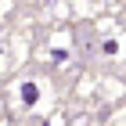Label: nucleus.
Masks as SVG:
<instances>
[{"label":"nucleus","mask_w":126,"mask_h":126,"mask_svg":"<svg viewBox=\"0 0 126 126\" xmlns=\"http://www.w3.org/2000/svg\"><path fill=\"white\" fill-rule=\"evenodd\" d=\"M15 97H18V108L22 112H36L43 105V97H47V83L40 76H29V79H18V87H15Z\"/></svg>","instance_id":"f257e3e1"},{"label":"nucleus","mask_w":126,"mask_h":126,"mask_svg":"<svg viewBox=\"0 0 126 126\" xmlns=\"http://www.w3.org/2000/svg\"><path fill=\"white\" fill-rule=\"evenodd\" d=\"M47 58L54 61V65H68V58H72V32H68V29H54V32H50Z\"/></svg>","instance_id":"f03ea898"},{"label":"nucleus","mask_w":126,"mask_h":126,"mask_svg":"<svg viewBox=\"0 0 126 126\" xmlns=\"http://www.w3.org/2000/svg\"><path fill=\"white\" fill-rule=\"evenodd\" d=\"M101 54H105V58L119 54V36H105V40H101Z\"/></svg>","instance_id":"7ed1b4c3"},{"label":"nucleus","mask_w":126,"mask_h":126,"mask_svg":"<svg viewBox=\"0 0 126 126\" xmlns=\"http://www.w3.org/2000/svg\"><path fill=\"white\" fill-rule=\"evenodd\" d=\"M4 61H7V32L0 29V68H4Z\"/></svg>","instance_id":"20e7f679"},{"label":"nucleus","mask_w":126,"mask_h":126,"mask_svg":"<svg viewBox=\"0 0 126 126\" xmlns=\"http://www.w3.org/2000/svg\"><path fill=\"white\" fill-rule=\"evenodd\" d=\"M72 126H97V119H94V115H76Z\"/></svg>","instance_id":"39448f33"},{"label":"nucleus","mask_w":126,"mask_h":126,"mask_svg":"<svg viewBox=\"0 0 126 126\" xmlns=\"http://www.w3.org/2000/svg\"><path fill=\"white\" fill-rule=\"evenodd\" d=\"M0 112H4V101H0Z\"/></svg>","instance_id":"423d86ee"}]
</instances>
